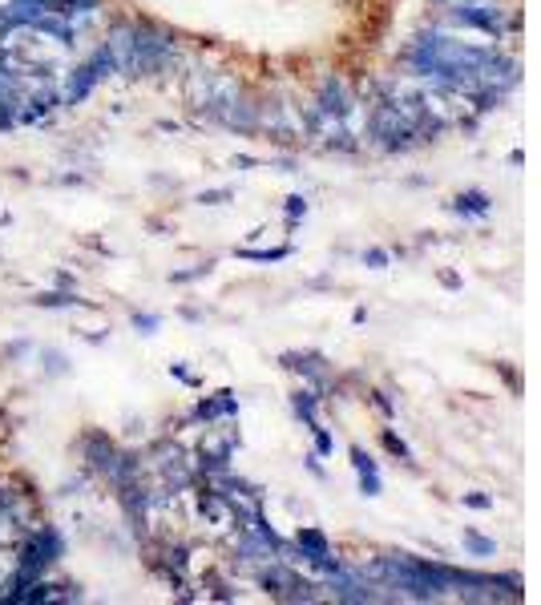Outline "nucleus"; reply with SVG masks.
I'll return each instance as SVG.
<instances>
[{"instance_id":"obj_10","label":"nucleus","mask_w":541,"mask_h":605,"mask_svg":"<svg viewBox=\"0 0 541 605\" xmlns=\"http://www.w3.org/2000/svg\"><path fill=\"white\" fill-rule=\"evenodd\" d=\"M319 404H324V395H319L311 383H304V388H295V392H291V412H295V420L304 424L307 432H311L316 424H324L319 420Z\"/></svg>"},{"instance_id":"obj_20","label":"nucleus","mask_w":541,"mask_h":605,"mask_svg":"<svg viewBox=\"0 0 541 605\" xmlns=\"http://www.w3.org/2000/svg\"><path fill=\"white\" fill-rule=\"evenodd\" d=\"M214 271V263L211 259H207V263H199V266H190V271H174L170 275V283H178V287H183V283H199V278H207Z\"/></svg>"},{"instance_id":"obj_3","label":"nucleus","mask_w":541,"mask_h":605,"mask_svg":"<svg viewBox=\"0 0 541 605\" xmlns=\"http://www.w3.org/2000/svg\"><path fill=\"white\" fill-rule=\"evenodd\" d=\"M121 444L106 428H85L78 436V461H81V473H90L93 481H106L114 461H118Z\"/></svg>"},{"instance_id":"obj_19","label":"nucleus","mask_w":541,"mask_h":605,"mask_svg":"<svg viewBox=\"0 0 541 605\" xmlns=\"http://www.w3.org/2000/svg\"><path fill=\"white\" fill-rule=\"evenodd\" d=\"M130 328L138 331V335H154V331L162 328V316H154V311H133Z\"/></svg>"},{"instance_id":"obj_17","label":"nucleus","mask_w":541,"mask_h":605,"mask_svg":"<svg viewBox=\"0 0 541 605\" xmlns=\"http://www.w3.org/2000/svg\"><path fill=\"white\" fill-rule=\"evenodd\" d=\"M464 549L473 553V557H493V553H497V541L485 537V533H477V529H464Z\"/></svg>"},{"instance_id":"obj_14","label":"nucleus","mask_w":541,"mask_h":605,"mask_svg":"<svg viewBox=\"0 0 541 605\" xmlns=\"http://www.w3.org/2000/svg\"><path fill=\"white\" fill-rule=\"evenodd\" d=\"M380 440H384V448H388V452H392V456H397L400 464H409V468H416V456H412L409 440H404V436H400L397 428H384Z\"/></svg>"},{"instance_id":"obj_8","label":"nucleus","mask_w":541,"mask_h":605,"mask_svg":"<svg viewBox=\"0 0 541 605\" xmlns=\"http://www.w3.org/2000/svg\"><path fill=\"white\" fill-rule=\"evenodd\" d=\"M238 416V395L231 392V388H223V392H214V395H202L199 404L190 408V420L195 424H223V420H235Z\"/></svg>"},{"instance_id":"obj_21","label":"nucleus","mask_w":541,"mask_h":605,"mask_svg":"<svg viewBox=\"0 0 541 605\" xmlns=\"http://www.w3.org/2000/svg\"><path fill=\"white\" fill-rule=\"evenodd\" d=\"M311 440H316V456H319V461L336 452V436H331L328 428H324V424H316V428H311Z\"/></svg>"},{"instance_id":"obj_23","label":"nucleus","mask_w":541,"mask_h":605,"mask_svg":"<svg viewBox=\"0 0 541 605\" xmlns=\"http://www.w3.org/2000/svg\"><path fill=\"white\" fill-rule=\"evenodd\" d=\"M170 376L178 383H186V388H202V376H199V371H190L186 364H170Z\"/></svg>"},{"instance_id":"obj_12","label":"nucleus","mask_w":541,"mask_h":605,"mask_svg":"<svg viewBox=\"0 0 541 605\" xmlns=\"http://www.w3.org/2000/svg\"><path fill=\"white\" fill-rule=\"evenodd\" d=\"M489 211H493V198L485 190H464L452 198V214H461V218H485Z\"/></svg>"},{"instance_id":"obj_6","label":"nucleus","mask_w":541,"mask_h":605,"mask_svg":"<svg viewBox=\"0 0 541 605\" xmlns=\"http://www.w3.org/2000/svg\"><path fill=\"white\" fill-rule=\"evenodd\" d=\"M452 597H461V602H514L509 593L502 590V581L497 573H477V569H452Z\"/></svg>"},{"instance_id":"obj_11","label":"nucleus","mask_w":541,"mask_h":605,"mask_svg":"<svg viewBox=\"0 0 541 605\" xmlns=\"http://www.w3.org/2000/svg\"><path fill=\"white\" fill-rule=\"evenodd\" d=\"M33 307H40V311H73V307H85V311H93L90 299H81L78 290H40V295H33Z\"/></svg>"},{"instance_id":"obj_15","label":"nucleus","mask_w":541,"mask_h":605,"mask_svg":"<svg viewBox=\"0 0 541 605\" xmlns=\"http://www.w3.org/2000/svg\"><path fill=\"white\" fill-rule=\"evenodd\" d=\"M235 254H238V259H247V263H283V259H291V247H271V250L238 247Z\"/></svg>"},{"instance_id":"obj_5","label":"nucleus","mask_w":541,"mask_h":605,"mask_svg":"<svg viewBox=\"0 0 541 605\" xmlns=\"http://www.w3.org/2000/svg\"><path fill=\"white\" fill-rule=\"evenodd\" d=\"M295 549H299V566H311L316 573H324V578H328L331 569L343 566V557L331 549L328 533H324V529H316V525H299V529H295Z\"/></svg>"},{"instance_id":"obj_27","label":"nucleus","mask_w":541,"mask_h":605,"mask_svg":"<svg viewBox=\"0 0 541 605\" xmlns=\"http://www.w3.org/2000/svg\"><path fill=\"white\" fill-rule=\"evenodd\" d=\"M54 283H57V287H66V290H78V275H73V271H66V266H61V271L54 275Z\"/></svg>"},{"instance_id":"obj_4","label":"nucleus","mask_w":541,"mask_h":605,"mask_svg":"<svg viewBox=\"0 0 541 605\" xmlns=\"http://www.w3.org/2000/svg\"><path fill=\"white\" fill-rule=\"evenodd\" d=\"M102 45L109 49V61H114V78L138 81V54H133V16H118V21L106 28Z\"/></svg>"},{"instance_id":"obj_26","label":"nucleus","mask_w":541,"mask_h":605,"mask_svg":"<svg viewBox=\"0 0 541 605\" xmlns=\"http://www.w3.org/2000/svg\"><path fill=\"white\" fill-rule=\"evenodd\" d=\"M368 400L376 404V408L384 412V416H397V404H392V395L384 392V388H376V392H368Z\"/></svg>"},{"instance_id":"obj_24","label":"nucleus","mask_w":541,"mask_h":605,"mask_svg":"<svg viewBox=\"0 0 541 605\" xmlns=\"http://www.w3.org/2000/svg\"><path fill=\"white\" fill-rule=\"evenodd\" d=\"M388 259H392V254H388L384 247H368V250H364V263H368L372 271H384V266H388Z\"/></svg>"},{"instance_id":"obj_28","label":"nucleus","mask_w":541,"mask_h":605,"mask_svg":"<svg viewBox=\"0 0 541 605\" xmlns=\"http://www.w3.org/2000/svg\"><path fill=\"white\" fill-rule=\"evenodd\" d=\"M25 352H33V343H28V340H16V343H9V347H4V356H9V359H21Z\"/></svg>"},{"instance_id":"obj_29","label":"nucleus","mask_w":541,"mask_h":605,"mask_svg":"<svg viewBox=\"0 0 541 605\" xmlns=\"http://www.w3.org/2000/svg\"><path fill=\"white\" fill-rule=\"evenodd\" d=\"M307 473H311V476H319V481H324V464H319V456H316V452H307Z\"/></svg>"},{"instance_id":"obj_22","label":"nucleus","mask_w":541,"mask_h":605,"mask_svg":"<svg viewBox=\"0 0 541 605\" xmlns=\"http://www.w3.org/2000/svg\"><path fill=\"white\" fill-rule=\"evenodd\" d=\"M231 198H235V190H231V186H219V190H202L195 202H199V206H226Z\"/></svg>"},{"instance_id":"obj_18","label":"nucleus","mask_w":541,"mask_h":605,"mask_svg":"<svg viewBox=\"0 0 541 605\" xmlns=\"http://www.w3.org/2000/svg\"><path fill=\"white\" fill-rule=\"evenodd\" d=\"M283 218H287V226L295 230V226L307 218V198L304 194H291L287 202H283Z\"/></svg>"},{"instance_id":"obj_16","label":"nucleus","mask_w":541,"mask_h":605,"mask_svg":"<svg viewBox=\"0 0 541 605\" xmlns=\"http://www.w3.org/2000/svg\"><path fill=\"white\" fill-rule=\"evenodd\" d=\"M202 585H207V597H214V602H235L238 593H235V585H231V581L223 578V573H207V578H202Z\"/></svg>"},{"instance_id":"obj_1","label":"nucleus","mask_w":541,"mask_h":605,"mask_svg":"<svg viewBox=\"0 0 541 605\" xmlns=\"http://www.w3.org/2000/svg\"><path fill=\"white\" fill-rule=\"evenodd\" d=\"M133 54H138V81H162L178 69L183 45L170 25H158L150 16H133Z\"/></svg>"},{"instance_id":"obj_30","label":"nucleus","mask_w":541,"mask_h":605,"mask_svg":"<svg viewBox=\"0 0 541 605\" xmlns=\"http://www.w3.org/2000/svg\"><path fill=\"white\" fill-rule=\"evenodd\" d=\"M436 4H457V0H436Z\"/></svg>"},{"instance_id":"obj_7","label":"nucleus","mask_w":541,"mask_h":605,"mask_svg":"<svg viewBox=\"0 0 541 605\" xmlns=\"http://www.w3.org/2000/svg\"><path fill=\"white\" fill-rule=\"evenodd\" d=\"M211 121H214V126H223V130H231V133L251 138V133H259V102H255L251 93L243 90L235 102H226L219 114H211Z\"/></svg>"},{"instance_id":"obj_13","label":"nucleus","mask_w":541,"mask_h":605,"mask_svg":"<svg viewBox=\"0 0 541 605\" xmlns=\"http://www.w3.org/2000/svg\"><path fill=\"white\" fill-rule=\"evenodd\" d=\"M40 364H45V380H61V376H69L73 371V359L66 356V352H57V347H45L40 352Z\"/></svg>"},{"instance_id":"obj_25","label":"nucleus","mask_w":541,"mask_h":605,"mask_svg":"<svg viewBox=\"0 0 541 605\" xmlns=\"http://www.w3.org/2000/svg\"><path fill=\"white\" fill-rule=\"evenodd\" d=\"M464 509H477V513H485V509H493V505H497V500L493 497H485V493H464Z\"/></svg>"},{"instance_id":"obj_9","label":"nucleus","mask_w":541,"mask_h":605,"mask_svg":"<svg viewBox=\"0 0 541 605\" xmlns=\"http://www.w3.org/2000/svg\"><path fill=\"white\" fill-rule=\"evenodd\" d=\"M348 456H352V468L360 476V493L364 497H380L384 493V476H380V464L372 461V452H364L360 444L348 448Z\"/></svg>"},{"instance_id":"obj_2","label":"nucleus","mask_w":541,"mask_h":605,"mask_svg":"<svg viewBox=\"0 0 541 605\" xmlns=\"http://www.w3.org/2000/svg\"><path fill=\"white\" fill-rule=\"evenodd\" d=\"M445 13L440 21L452 28H473V33H485V37L502 40L505 33H517L521 28V16L509 13L497 0H457V4H440Z\"/></svg>"}]
</instances>
